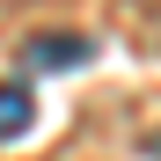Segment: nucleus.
I'll return each instance as SVG.
<instances>
[{
    "instance_id": "f257e3e1",
    "label": "nucleus",
    "mask_w": 161,
    "mask_h": 161,
    "mask_svg": "<svg viewBox=\"0 0 161 161\" xmlns=\"http://www.w3.org/2000/svg\"><path fill=\"white\" fill-rule=\"evenodd\" d=\"M22 59L44 66V73H73V66H88V59H95V37H80V30H44V37L22 44Z\"/></svg>"
},
{
    "instance_id": "f03ea898",
    "label": "nucleus",
    "mask_w": 161,
    "mask_h": 161,
    "mask_svg": "<svg viewBox=\"0 0 161 161\" xmlns=\"http://www.w3.org/2000/svg\"><path fill=\"white\" fill-rule=\"evenodd\" d=\"M30 125H37V103H30V88H22V80H0V147H8V139H22Z\"/></svg>"
}]
</instances>
